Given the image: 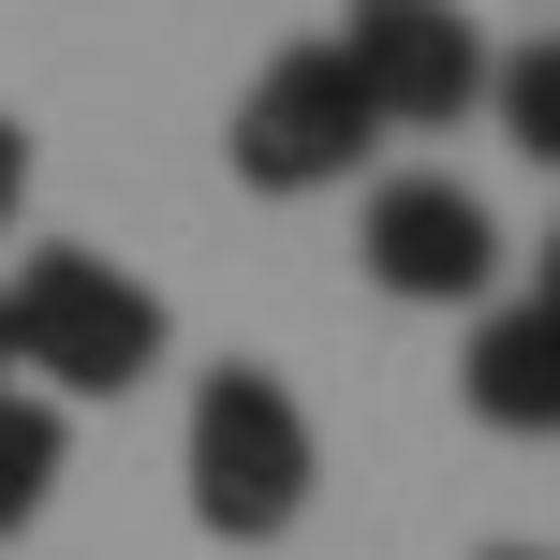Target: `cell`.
I'll use <instances>...</instances> for the list:
<instances>
[{
  "label": "cell",
  "instance_id": "obj_1",
  "mask_svg": "<svg viewBox=\"0 0 560 560\" xmlns=\"http://www.w3.org/2000/svg\"><path fill=\"white\" fill-rule=\"evenodd\" d=\"M0 325H15V369H45L59 398H133L163 369V295H148L118 252H30L0 280Z\"/></svg>",
  "mask_w": 560,
  "mask_h": 560
},
{
  "label": "cell",
  "instance_id": "obj_2",
  "mask_svg": "<svg viewBox=\"0 0 560 560\" xmlns=\"http://www.w3.org/2000/svg\"><path fill=\"white\" fill-rule=\"evenodd\" d=\"M310 472H325V443H310V398L280 384V369H207L192 384V516L222 546H266L310 516Z\"/></svg>",
  "mask_w": 560,
  "mask_h": 560
},
{
  "label": "cell",
  "instance_id": "obj_3",
  "mask_svg": "<svg viewBox=\"0 0 560 560\" xmlns=\"http://www.w3.org/2000/svg\"><path fill=\"white\" fill-rule=\"evenodd\" d=\"M236 177L252 192H339V177L384 148V118H369V89L339 74V45H280L252 89H236Z\"/></svg>",
  "mask_w": 560,
  "mask_h": 560
},
{
  "label": "cell",
  "instance_id": "obj_4",
  "mask_svg": "<svg viewBox=\"0 0 560 560\" xmlns=\"http://www.w3.org/2000/svg\"><path fill=\"white\" fill-rule=\"evenodd\" d=\"M354 266L384 280L398 310H487V280H502V222H487L472 177H384V192L354 207Z\"/></svg>",
  "mask_w": 560,
  "mask_h": 560
},
{
  "label": "cell",
  "instance_id": "obj_5",
  "mask_svg": "<svg viewBox=\"0 0 560 560\" xmlns=\"http://www.w3.org/2000/svg\"><path fill=\"white\" fill-rule=\"evenodd\" d=\"M339 74L369 89L384 133H443L487 89V30L457 15V0H354V15H339Z\"/></svg>",
  "mask_w": 560,
  "mask_h": 560
},
{
  "label": "cell",
  "instance_id": "obj_6",
  "mask_svg": "<svg viewBox=\"0 0 560 560\" xmlns=\"http://www.w3.org/2000/svg\"><path fill=\"white\" fill-rule=\"evenodd\" d=\"M457 398H472V428H502V443H560V310H546V295L472 310Z\"/></svg>",
  "mask_w": 560,
  "mask_h": 560
},
{
  "label": "cell",
  "instance_id": "obj_7",
  "mask_svg": "<svg viewBox=\"0 0 560 560\" xmlns=\"http://www.w3.org/2000/svg\"><path fill=\"white\" fill-rule=\"evenodd\" d=\"M487 118H502V148H532L560 177V30H532L516 59H487Z\"/></svg>",
  "mask_w": 560,
  "mask_h": 560
},
{
  "label": "cell",
  "instance_id": "obj_8",
  "mask_svg": "<svg viewBox=\"0 0 560 560\" xmlns=\"http://www.w3.org/2000/svg\"><path fill=\"white\" fill-rule=\"evenodd\" d=\"M59 457H74V428H59V398H0V532H30L45 516V487H59Z\"/></svg>",
  "mask_w": 560,
  "mask_h": 560
},
{
  "label": "cell",
  "instance_id": "obj_9",
  "mask_svg": "<svg viewBox=\"0 0 560 560\" xmlns=\"http://www.w3.org/2000/svg\"><path fill=\"white\" fill-rule=\"evenodd\" d=\"M15 207H30V133L0 118V236H15Z\"/></svg>",
  "mask_w": 560,
  "mask_h": 560
},
{
  "label": "cell",
  "instance_id": "obj_10",
  "mask_svg": "<svg viewBox=\"0 0 560 560\" xmlns=\"http://www.w3.org/2000/svg\"><path fill=\"white\" fill-rule=\"evenodd\" d=\"M532 295H546V310H560V222H546V252H532Z\"/></svg>",
  "mask_w": 560,
  "mask_h": 560
},
{
  "label": "cell",
  "instance_id": "obj_11",
  "mask_svg": "<svg viewBox=\"0 0 560 560\" xmlns=\"http://www.w3.org/2000/svg\"><path fill=\"white\" fill-rule=\"evenodd\" d=\"M0 398H15V325H0Z\"/></svg>",
  "mask_w": 560,
  "mask_h": 560
},
{
  "label": "cell",
  "instance_id": "obj_12",
  "mask_svg": "<svg viewBox=\"0 0 560 560\" xmlns=\"http://www.w3.org/2000/svg\"><path fill=\"white\" fill-rule=\"evenodd\" d=\"M487 560H546V546H487Z\"/></svg>",
  "mask_w": 560,
  "mask_h": 560
}]
</instances>
